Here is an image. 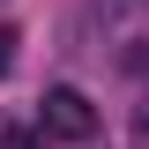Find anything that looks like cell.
I'll return each mask as SVG.
<instances>
[{
    "instance_id": "cell-1",
    "label": "cell",
    "mask_w": 149,
    "mask_h": 149,
    "mask_svg": "<svg viewBox=\"0 0 149 149\" xmlns=\"http://www.w3.org/2000/svg\"><path fill=\"white\" fill-rule=\"evenodd\" d=\"M37 127L52 134V142H90L97 134V104L60 82V90H45V104H37Z\"/></svg>"
},
{
    "instance_id": "cell-2",
    "label": "cell",
    "mask_w": 149,
    "mask_h": 149,
    "mask_svg": "<svg viewBox=\"0 0 149 149\" xmlns=\"http://www.w3.org/2000/svg\"><path fill=\"white\" fill-rule=\"evenodd\" d=\"M0 149H45V142H37L30 127H8V134H0Z\"/></svg>"
},
{
    "instance_id": "cell-3",
    "label": "cell",
    "mask_w": 149,
    "mask_h": 149,
    "mask_svg": "<svg viewBox=\"0 0 149 149\" xmlns=\"http://www.w3.org/2000/svg\"><path fill=\"white\" fill-rule=\"evenodd\" d=\"M15 45H22V37H15V30H8V22H0V74L15 67Z\"/></svg>"
},
{
    "instance_id": "cell-4",
    "label": "cell",
    "mask_w": 149,
    "mask_h": 149,
    "mask_svg": "<svg viewBox=\"0 0 149 149\" xmlns=\"http://www.w3.org/2000/svg\"><path fill=\"white\" fill-rule=\"evenodd\" d=\"M134 142H142V149H149V112H142V127H134Z\"/></svg>"
},
{
    "instance_id": "cell-5",
    "label": "cell",
    "mask_w": 149,
    "mask_h": 149,
    "mask_svg": "<svg viewBox=\"0 0 149 149\" xmlns=\"http://www.w3.org/2000/svg\"><path fill=\"white\" fill-rule=\"evenodd\" d=\"M134 8H149V0H134Z\"/></svg>"
}]
</instances>
